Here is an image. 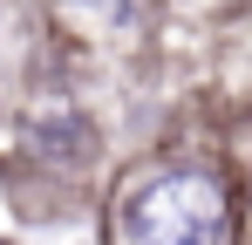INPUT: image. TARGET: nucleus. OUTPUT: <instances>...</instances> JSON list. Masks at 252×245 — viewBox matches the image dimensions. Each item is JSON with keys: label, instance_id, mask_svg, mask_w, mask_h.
Listing matches in <instances>:
<instances>
[{"label": "nucleus", "instance_id": "f257e3e1", "mask_svg": "<svg viewBox=\"0 0 252 245\" xmlns=\"http://www.w3.org/2000/svg\"><path fill=\"white\" fill-rule=\"evenodd\" d=\"M123 245H225L232 239V211H225V184L205 170H164L150 177L116 218Z\"/></svg>", "mask_w": 252, "mask_h": 245}]
</instances>
